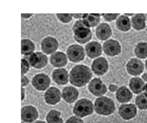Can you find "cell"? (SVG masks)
<instances>
[{
  "instance_id": "1",
  "label": "cell",
  "mask_w": 147,
  "mask_h": 123,
  "mask_svg": "<svg viewBox=\"0 0 147 123\" xmlns=\"http://www.w3.org/2000/svg\"><path fill=\"white\" fill-rule=\"evenodd\" d=\"M69 75L71 84L76 87H83L93 79L92 70L85 65H76L73 67Z\"/></svg>"
},
{
  "instance_id": "2",
  "label": "cell",
  "mask_w": 147,
  "mask_h": 123,
  "mask_svg": "<svg viewBox=\"0 0 147 123\" xmlns=\"http://www.w3.org/2000/svg\"><path fill=\"white\" fill-rule=\"evenodd\" d=\"M74 37L79 44H88L92 38V32L90 28L87 27L83 20H78L73 26Z\"/></svg>"
},
{
  "instance_id": "3",
  "label": "cell",
  "mask_w": 147,
  "mask_h": 123,
  "mask_svg": "<svg viewBox=\"0 0 147 123\" xmlns=\"http://www.w3.org/2000/svg\"><path fill=\"white\" fill-rule=\"evenodd\" d=\"M94 107H95V111L98 115L104 116L112 115L115 112V109H116V105H115L114 101L111 98L104 95L96 99Z\"/></svg>"
},
{
  "instance_id": "4",
  "label": "cell",
  "mask_w": 147,
  "mask_h": 123,
  "mask_svg": "<svg viewBox=\"0 0 147 123\" xmlns=\"http://www.w3.org/2000/svg\"><path fill=\"white\" fill-rule=\"evenodd\" d=\"M94 111H95V107H94L92 101L87 98H81L76 101L74 105L73 113L76 116L81 118L92 115Z\"/></svg>"
},
{
  "instance_id": "5",
  "label": "cell",
  "mask_w": 147,
  "mask_h": 123,
  "mask_svg": "<svg viewBox=\"0 0 147 123\" xmlns=\"http://www.w3.org/2000/svg\"><path fill=\"white\" fill-rule=\"evenodd\" d=\"M85 48L78 44H74L68 47L67 49V57L72 62H80L85 57Z\"/></svg>"
},
{
  "instance_id": "6",
  "label": "cell",
  "mask_w": 147,
  "mask_h": 123,
  "mask_svg": "<svg viewBox=\"0 0 147 123\" xmlns=\"http://www.w3.org/2000/svg\"><path fill=\"white\" fill-rule=\"evenodd\" d=\"M88 91L95 96H103L107 92V87L100 78H93L88 85Z\"/></svg>"
},
{
  "instance_id": "7",
  "label": "cell",
  "mask_w": 147,
  "mask_h": 123,
  "mask_svg": "<svg viewBox=\"0 0 147 123\" xmlns=\"http://www.w3.org/2000/svg\"><path fill=\"white\" fill-rule=\"evenodd\" d=\"M28 62L33 68L42 69L48 64V58L43 52H34L28 56Z\"/></svg>"
},
{
  "instance_id": "8",
  "label": "cell",
  "mask_w": 147,
  "mask_h": 123,
  "mask_svg": "<svg viewBox=\"0 0 147 123\" xmlns=\"http://www.w3.org/2000/svg\"><path fill=\"white\" fill-rule=\"evenodd\" d=\"M143 70H144V64L139 58H131L126 64V71L133 77H138L142 74Z\"/></svg>"
},
{
  "instance_id": "9",
  "label": "cell",
  "mask_w": 147,
  "mask_h": 123,
  "mask_svg": "<svg viewBox=\"0 0 147 123\" xmlns=\"http://www.w3.org/2000/svg\"><path fill=\"white\" fill-rule=\"evenodd\" d=\"M32 84L37 91H45L49 89L51 79L46 74H37L33 77Z\"/></svg>"
},
{
  "instance_id": "10",
  "label": "cell",
  "mask_w": 147,
  "mask_h": 123,
  "mask_svg": "<svg viewBox=\"0 0 147 123\" xmlns=\"http://www.w3.org/2000/svg\"><path fill=\"white\" fill-rule=\"evenodd\" d=\"M137 106L135 104L125 103L119 108V115L124 120H130L137 116Z\"/></svg>"
},
{
  "instance_id": "11",
  "label": "cell",
  "mask_w": 147,
  "mask_h": 123,
  "mask_svg": "<svg viewBox=\"0 0 147 123\" xmlns=\"http://www.w3.org/2000/svg\"><path fill=\"white\" fill-rule=\"evenodd\" d=\"M41 50L46 54H54L58 48V41L52 36H47L41 41Z\"/></svg>"
},
{
  "instance_id": "12",
  "label": "cell",
  "mask_w": 147,
  "mask_h": 123,
  "mask_svg": "<svg viewBox=\"0 0 147 123\" xmlns=\"http://www.w3.org/2000/svg\"><path fill=\"white\" fill-rule=\"evenodd\" d=\"M38 118V112L36 107L28 105L21 109V119L25 123H34Z\"/></svg>"
},
{
  "instance_id": "13",
  "label": "cell",
  "mask_w": 147,
  "mask_h": 123,
  "mask_svg": "<svg viewBox=\"0 0 147 123\" xmlns=\"http://www.w3.org/2000/svg\"><path fill=\"white\" fill-rule=\"evenodd\" d=\"M104 52L109 56H117L121 52V46L117 40L110 39L105 41L102 45Z\"/></svg>"
},
{
  "instance_id": "14",
  "label": "cell",
  "mask_w": 147,
  "mask_h": 123,
  "mask_svg": "<svg viewBox=\"0 0 147 123\" xmlns=\"http://www.w3.org/2000/svg\"><path fill=\"white\" fill-rule=\"evenodd\" d=\"M109 64L104 57L96 58L92 63V71L96 75H103L108 72Z\"/></svg>"
},
{
  "instance_id": "15",
  "label": "cell",
  "mask_w": 147,
  "mask_h": 123,
  "mask_svg": "<svg viewBox=\"0 0 147 123\" xmlns=\"http://www.w3.org/2000/svg\"><path fill=\"white\" fill-rule=\"evenodd\" d=\"M61 93L60 91L55 87H51L46 91L44 93V99H45L46 103L49 105H55L60 101Z\"/></svg>"
},
{
  "instance_id": "16",
  "label": "cell",
  "mask_w": 147,
  "mask_h": 123,
  "mask_svg": "<svg viewBox=\"0 0 147 123\" xmlns=\"http://www.w3.org/2000/svg\"><path fill=\"white\" fill-rule=\"evenodd\" d=\"M102 46L96 41L89 42L85 46V52L90 58H98L102 54Z\"/></svg>"
},
{
  "instance_id": "17",
  "label": "cell",
  "mask_w": 147,
  "mask_h": 123,
  "mask_svg": "<svg viewBox=\"0 0 147 123\" xmlns=\"http://www.w3.org/2000/svg\"><path fill=\"white\" fill-rule=\"evenodd\" d=\"M53 80L58 85H66L70 81V75L65 69L59 68L55 69L52 75Z\"/></svg>"
},
{
  "instance_id": "18",
  "label": "cell",
  "mask_w": 147,
  "mask_h": 123,
  "mask_svg": "<svg viewBox=\"0 0 147 123\" xmlns=\"http://www.w3.org/2000/svg\"><path fill=\"white\" fill-rule=\"evenodd\" d=\"M78 95L79 93L78 89L73 86H67L61 92L62 98L67 103H74L75 101L76 102V99L78 98Z\"/></svg>"
},
{
  "instance_id": "19",
  "label": "cell",
  "mask_w": 147,
  "mask_h": 123,
  "mask_svg": "<svg viewBox=\"0 0 147 123\" xmlns=\"http://www.w3.org/2000/svg\"><path fill=\"white\" fill-rule=\"evenodd\" d=\"M67 61H68L67 54H65L62 52H55V54H52L51 57H50V62H51L52 66H54L57 69L62 68V67L66 66Z\"/></svg>"
},
{
  "instance_id": "20",
  "label": "cell",
  "mask_w": 147,
  "mask_h": 123,
  "mask_svg": "<svg viewBox=\"0 0 147 123\" xmlns=\"http://www.w3.org/2000/svg\"><path fill=\"white\" fill-rule=\"evenodd\" d=\"M116 98L120 103H128L133 98V93L127 87L121 86L119 87L116 92Z\"/></svg>"
},
{
  "instance_id": "21",
  "label": "cell",
  "mask_w": 147,
  "mask_h": 123,
  "mask_svg": "<svg viewBox=\"0 0 147 123\" xmlns=\"http://www.w3.org/2000/svg\"><path fill=\"white\" fill-rule=\"evenodd\" d=\"M96 36L99 40H108L112 36V29L107 23H101L96 28Z\"/></svg>"
},
{
  "instance_id": "22",
  "label": "cell",
  "mask_w": 147,
  "mask_h": 123,
  "mask_svg": "<svg viewBox=\"0 0 147 123\" xmlns=\"http://www.w3.org/2000/svg\"><path fill=\"white\" fill-rule=\"evenodd\" d=\"M145 85L146 84L142 80V78L138 77H134L129 81V88H130L131 92L138 93V95H140L143 92V90H145Z\"/></svg>"
},
{
  "instance_id": "23",
  "label": "cell",
  "mask_w": 147,
  "mask_h": 123,
  "mask_svg": "<svg viewBox=\"0 0 147 123\" xmlns=\"http://www.w3.org/2000/svg\"><path fill=\"white\" fill-rule=\"evenodd\" d=\"M131 25L135 30L142 31L146 27V15L143 13H137L132 17Z\"/></svg>"
},
{
  "instance_id": "24",
  "label": "cell",
  "mask_w": 147,
  "mask_h": 123,
  "mask_svg": "<svg viewBox=\"0 0 147 123\" xmlns=\"http://www.w3.org/2000/svg\"><path fill=\"white\" fill-rule=\"evenodd\" d=\"M116 25L117 28L121 32H128L132 27L131 20L129 19V17L125 16L124 14L123 15H119V18L117 19Z\"/></svg>"
},
{
  "instance_id": "25",
  "label": "cell",
  "mask_w": 147,
  "mask_h": 123,
  "mask_svg": "<svg viewBox=\"0 0 147 123\" xmlns=\"http://www.w3.org/2000/svg\"><path fill=\"white\" fill-rule=\"evenodd\" d=\"M34 44L30 39H22L21 40V54L22 55L29 56L33 52H34Z\"/></svg>"
},
{
  "instance_id": "26",
  "label": "cell",
  "mask_w": 147,
  "mask_h": 123,
  "mask_svg": "<svg viewBox=\"0 0 147 123\" xmlns=\"http://www.w3.org/2000/svg\"><path fill=\"white\" fill-rule=\"evenodd\" d=\"M135 55L140 59L147 58V42H140L138 43L134 49Z\"/></svg>"
},
{
  "instance_id": "27",
  "label": "cell",
  "mask_w": 147,
  "mask_h": 123,
  "mask_svg": "<svg viewBox=\"0 0 147 123\" xmlns=\"http://www.w3.org/2000/svg\"><path fill=\"white\" fill-rule=\"evenodd\" d=\"M83 22L85 23V25L87 27H98L99 25V21H100V17L99 16H94L92 13L88 14V13H84L83 15Z\"/></svg>"
},
{
  "instance_id": "28",
  "label": "cell",
  "mask_w": 147,
  "mask_h": 123,
  "mask_svg": "<svg viewBox=\"0 0 147 123\" xmlns=\"http://www.w3.org/2000/svg\"><path fill=\"white\" fill-rule=\"evenodd\" d=\"M47 123H63V119L61 118L60 112L57 110H52L46 116Z\"/></svg>"
},
{
  "instance_id": "29",
  "label": "cell",
  "mask_w": 147,
  "mask_h": 123,
  "mask_svg": "<svg viewBox=\"0 0 147 123\" xmlns=\"http://www.w3.org/2000/svg\"><path fill=\"white\" fill-rule=\"evenodd\" d=\"M135 104L138 109L147 110V95L146 93H140L135 99Z\"/></svg>"
},
{
  "instance_id": "30",
  "label": "cell",
  "mask_w": 147,
  "mask_h": 123,
  "mask_svg": "<svg viewBox=\"0 0 147 123\" xmlns=\"http://www.w3.org/2000/svg\"><path fill=\"white\" fill-rule=\"evenodd\" d=\"M57 17L58 18V20H60L62 23H70L73 19L72 14H70V13H57Z\"/></svg>"
},
{
  "instance_id": "31",
  "label": "cell",
  "mask_w": 147,
  "mask_h": 123,
  "mask_svg": "<svg viewBox=\"0 0 147 123\" xmlns=\"http://www.w3.org/2000/svg\"><path fill=\"white\" fill-rule=\"evenodd\" d=\"M30 63L28 62V60L24 59L22 58L21 59V73H22V75H25V74H27L29 72V69H30Z\"/></svg>"
},
{
  "instance_id": "32",
  "label": "cell",
  "mask_w": 147,
  "mask_h": 123,
  "mask_svg": "<svg viewBox=\"0 0 147 123\" xmlns=\"http://www.w3.org/2000/svg\"><path fill=\"white\" fill-rule=\"evenodd\" d=\"M103 18L106 20V21L110 22V21H113L115 19H117L119 17V13H103L102 14Z\"/></svg>"
},
{
  "instance_id": "33",
  "label": "cell",
  "mask_w": 147,
  "mask_h": 123,
  "mask_svg": "<svg viewBox=\"0 0 147 123\" xmlns=\"http://www.w3.org/2000/svg\"><path fill=\"white\" fill-rule=\"evenodd\" d=\"M66 123H83V120L78 116H71L66 120Z\"/></svg>"
},
{
  "instance_id": "34",
  "label": "cell",
  "mask_w": 147,
  "mask_h": 123,
  "mask_svg": "<svg viewBox=\"0 0 147 123\" xmlns=\"http://www.w3.org/2000/svg\"><path fill=\"white\" fill-rule=\"evenodd\" d=\"M28 84H29V79L25 77V75H22V78H21V85H22V87L24 88L25 86H27Z\"/></svg>"
},
{
  "instance_id": "35",
  "label": "cell",
  "mask_w": 147,
  "mask_h": 123,
  "mask_svg": "<svg viewBox=\"0 0 147 123\" xmlns=\"http://www.w3.org/2000/svg\"><path fill=\"white\" fill-rule=\"evenodd\" d=\"M117 89H119V87H117V85H115V84L109 85V90L111 91V92H117Z\"/></svg>"
},
{
  "instance_id": "36",
  "label": "cell",
  "mask_w": 147,
  "mask_h": 123,
  "mask_svg": "<svg viewBox=\"0 0 147 123\" xmlns=\"http://www.w3.org/2000/svg\"><path fill=\"white\" fill-rule=\"evenodd\" d=\"M83 15L84 14L83 13H79V14H76V13H73L72 14V16L74 17V18H78V19H79V18H83Z\"/></svg>"
},
{
  "instance_id": "37",
  "label": "cell",
  "mask_w": 147,
  "mask_h": 123,
  "mask_svg": "<svg viewBox=\"0 0 147 123\" xmlns=\"http://www.w3.org/2000/svg\"><path fill=\"white\" fill-rule=\"evenodd\" d=\"M21 99L22 100H24V98H25V90H24V88L22 87V89H21Z\"/></svg>"
},
{
  "instance_id": "38",
  "label": "cell",
  "mask_w": 147,
  "mask_h": 123,
  "mask_svg": "<svg viewBox=\"0 0 147 123\" xmlns=\"http://www.w3.org/2000/svg\"><path fill=\"white\" fill-rule=\"evenodd\" d=\"M142 80L144 82H147V73H144V74H142Z\"/></svg>"
},
{
  "instance_id": "39",
  "label": "cell",
  "mask_w": 147,
  "mask_h": 123,
  "mask_svg": "<svg viewBox=\"0 0 147 123\" xmlns=\"http://www.w3.org/2000/svg\"><path fill=\"white\" fill-rule=\"evenodd\" d=\"M33 14L32 13H29V14H25V13H22V17L23 18H29V17H31Z\"/></svg>"
},
{
  "instance_id": "40",
  "label": "cell",
  "mask_w": 147,
  "mask_h": 123,
  "mask_svg": "<svg viewBox=\"0 0 147 123\" xmlns=\"http://www.w3.org/2000/svg\"><path fill=\"white\" fill-rule=\"evenodd\" d=\"M34 123H46V122H44V121H41V120H36V122H34Z\"/></svg>"
},
{
  "instance_id": "41",
  "label": "cell",
  "mask_w": 147,
  "mask_h": 123,
  "mask_svg": "<svg viewBox=\"0 0 147 123\" xmlns=\"http://www.w3.org/2000/svg\"><path fill=\"white\" fill-rule=\"evenodd\" d=\"M145 93L147 95V83H146V85H145Z\"/></svg>"
},
{
  "instance_id": "42",
  "label": "cell",
  "mask_w": 147,
  "mask_h": 123,
  "mask_svg": "<svg viewBox=\"0 0 147 123\" xmlns=\"http://www.w3.org/2000/svg\"><path fill=\"white\" fill-rule=\"evenodd\" d=\"M145 69L147 70V59H146V61H145Z\"/></svg>"
},
{
  "instance_id": "43",
  "label": "cell",
  "mask_w": 147,
  "mask_h": 123,
  "mask_svg": "<svg viewBox=\"0 0 147 123\" xmlns=\"http://www.w3.org/2000/svg\"><path fill=\"white\" fill-rule=\"evenodd\" d=\"M22 123H25V122H22Z\"/></svg>"
}]
</instances>
